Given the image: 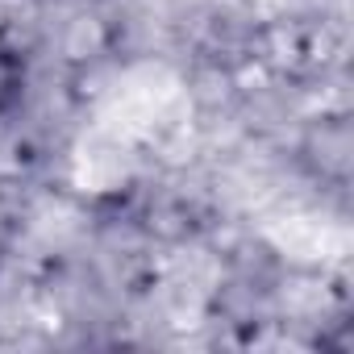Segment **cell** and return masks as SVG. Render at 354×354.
Wrapping results in <instances>:
<instances>
[{"instance_id": "7a4b0ae2", "label": "cell", "mask_w": 354, "mask_h": 354, "mask_svg": "<svg viewBox=\"0 0 354 354\" xmlns=\"http://www.w3.org/2000/svg\"><path fill=\"white\" fill-rule=\"evenodd\" d=\"M26 92H30V55L0 38V121H9L21 104H26Z\"/></svg>"}, {"instance_id": "6da1fadb", "label": "cell", "mask_w": 354, "mask_h": 354, "mask_svg": "<svg viewBox=\"0 0 354 354\" xmlns=\"http://www.w3.org/2000/svg\"><path fill=\"white\" fill-rule=\"evenodd\" d=\"M300 167L325 188H346L354 171V121L350 113H321L300 133Z\"/></svg>"}]
</instances>
